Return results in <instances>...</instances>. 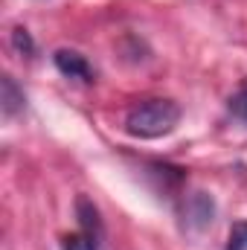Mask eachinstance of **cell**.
<instances>
[{
	"label": "cell",
	"instance_id": "obj_8",
	"mask_svg": "<svg viewBox=\"0 0 247 250\" xmlns=\"http://www.w3.org/2000/svg\"><path fill=\"white\" fill-rule=\"evenodd\" d=\"M12 38H15V47H18V50H23L26 56L35 50V47H32V38H29V32H26V29H21V26H18V29L12 32Z\"/></svg>",
	"mask_w": 247,
	"mask_h": 250
},
{
	"label": "cell",
	"instance_id": "obj_5",
	"mask_svg": "<svg viewBox=\"0 0 247 250\" xmlns=\"http://www.w3.org/2000/svg\"><path fill=\"white\" fill-rule=\"evenodd\" d=\"M76 212H79V221H82V230H84V233L102 236L99 212H96V207H93V204H90L87 198H79V201H76Z\"/></svg>",
	"mask_w": 247,
	"mask_h": 250
},
{
	"label": "cell",
	"instance_id": "obj_6",
	"mask_svg": "<svg viewBox=\"0 0 247 250\" xmlns=\"http://www.w3.org/2000/svg\"><path fill=\"white\" fill-rule=\"evenodd\" d=\"M64 250H99V236L93 233H73L64 239Z\"/></svg>",
	"mask_w": 247,
	"mask_h": 250
},
{
	"label": "cell",
	"instance_id": "obj_2",
	"mask_svg": "<svg viewBox=\"0 0 247 250\" xmlns=\"http://www.w3.org/2000/svg\"><path fill=\"white\" fill-rule=\"evenodd\" d=\"M212 212H215V207H212V198H209V195H204V192H192V195L186 198L184 218H186L189 227H195V230L209 227Z\"/></svg>",
	"mask_w": 247,
	"mask_h": 250
},
{
	"label": "cell",
	"instance_id": "obj_3",
	"mask_svg": "<svg viewBox=\"0 0 247 250\" xmlns=\"http://www.w3.org/2000/svg\"><path fill=\"white\" fill-rule=\"evenodd\" d=\"M53 59H56V67L62 70L64 76H70V79H82V82H93V67L87 64L84 56H79L76 50H59Z\"/></svg>",
	"mask_w": 247,
	"mask_h": 250
},
{
	"label": "cell",
	"instance_id": "obj_4",
	"mask_svg": "<svg viewBox=\"0 0 247 250\" xmlns=\"http://www.w3.org/2000/svg\"><path fill=\"white\" fill-rule=\"evenodd\" d=\"M0 102H3V114H6V117L18 114V111L23 108V102H26L23 90H21V87L15 84V79H12V76H3V87H0Z\"/></svg>",
	"mask_w": 247,
	"mask_h": 250
},
{
	"label": "cell",
	"instance_id": "obj_7",
	"mask_svg": "<svg viewBox=\"0 0 247 250\" xmlns=\"http://www.w3.org/2000/svg\"><path fill=\"white\" fill-rule=\"evenodd\" d=\"M227 250H247V221H236L227 239Z\"/></svg>",
	"mask_w": 247,
	"mask_h": 250
},
{
	"label": "cell",
	"instance_id": "obj_1",
	"mask_svg": "<svg viewBox=\"0 0 247 250\" xmlns=\"http://www.w3.org/2000/svg\"><path fill=\"white\" fill-rule=\"evenodd\" d=\"M181 123V108L172 99H145L140 105H134L125 117V128L131 137L140 140H157L175 131V125Z\"/></svg>",
	"mask_w": 247,
	"mask_h": 250
},
{
	"label": "cell",
	"instance_id": "obj_9",
	"mask_svg": "<svg viewBox=\"0 0 247 250\" xmlns=\"http://www.w3.org/2000/svg\"><path fill=\"white\" fill-rule=\"evenodd\" d=\"M230 108H233V111H236V114H239V117H242V120L247 123V87H245V90H239V93L233 96Z\"/></svg>",
	"mask_w": 247,
	"mask_h": 250
}]
</instances>
